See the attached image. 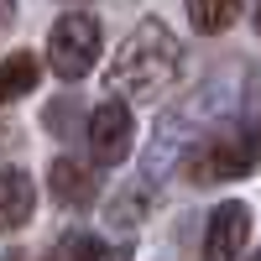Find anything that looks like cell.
Here are the masks:
<instances>
[{
    "mask_svg": "<svg viewBox=\"0 0 261 261\" xmlns=\"http://www.w3.org/2000/svg\"><path fill=\"white\" fill-rule=\"evenodd\" d=\"M261 162V136L251 120H220L209 136L188 151V178L193 183H230L246 178Z\"/></svg>",
    "mask_w": 261,
    "mask_h": 261,
    "instance_id": "2",
    "label": "cell"
},
{
    "mask_svg": "<svg viewBox=\"0 0 261 261\" xmlns=\"http://www.w3.org/2000/svg\"><path fill=\"white\" fill-rule=\"evenodd\" d=\"M251 261H261V251H256V256H251Z\"/></svg>",
    "mask_w": 261,
    "mask_h": 261,
    "instance_id": "14",
    "label": "cell"
},
{
    "mask_svg": "<svg viewBox=\"0 0 261 261\" xmlns=\"http://www.w3.org/2000/svg\"><path fill=\"white\" fill-rule=\"evenodd\" d=\"M47 183H53V199H58V204H73V209H84V204L99 193L94 167H84V162H73V157H58L53 172H47Z\"/></svg>",
    "mask_w": 261,
    "mask_h": 261,
    "instance_id": "8",
    "label": "cell"
},
{
    "mask_svg": "<svg viewBox=\"0 0 261 261\" xmlns=\"http://www.w3.org/2000/svg\"><path fill=\"white\" fill-rule=\"evenodd\" d=\"M37 58L32 53H11V58H0V105H11L21 94H32V84H37Z\"/></svg>",
    "mask_w": 261,
    "mask_h": 261,
    "instance_id": "9",
    "label": "cell"
},
{
    "mask_svg": "<svg viewBox=\"0 0 261 261\" xmlns=\"http://www.w3.org/2000/svg\"><path fill=\"white\" fill-rule=\"evenodd\" d=\"M178 68H183V47L162 21H141L136 32L125 37V47L115 53V68H110V84L125 94V105H157V94H167L178 84Z\"/></svg>",
    "mask_w": 261,
    "mask_h": 261,
    "instance_id": "1",
    "label": "cell"
},
{
    "mask_svg": "<svg viewBox=\"0 0 261 261\" xmlns=\"http://www.w3.org/2000/svg\"><path fill=\"white\" fill-rule=\"evenodd\" d=\"M256 27H261V11H256Z\"/></svg>",
    "mask_w": 261,
    "mask_h": 261,
    "instance_id": "13",
    "label": "cell"
},
{
    "mask_svg": "<svg viewBox=\"0 0 261 261\" xmlns=\"http://www.w3.org/2000/svg\"><path fill=\"white\" fill-rule=\"evenodd\" d=\"M37 209V188L21 167H0V230H21Z\"/></svg>",
    "mask_w": 261,
    "mask_h": 261,
    "instance_id": "7",
    "label": "cell"
},
{
    "mask_svg": "<svg viewBox=\"0 0 261 261\" xmlns=\"http://www.w3.org/2000/svg\"><path fill=\"white\" fill-rule=\"evenodd\" d=\"M235 16H241L235 0H193V6H188V21H193L199 32H225Z\"/></svg>",
    "mask_w": 261,
    "mask_h": 261,
    "instance_id": "12",
    "label": "cell"
},
{
    "mask_svg": "<svg viewBox=\"0 0 261 261\" xmlns=\"http://www.w3.org/2000/svg\"><path fill=\"white\" fill-rule=\"evenodd\" d=\"M47 63L63 84H79L99 63V21L89 11H63L47 37Z\"/></svg>",
    "mask_w": 261,
    "mask_h": 261,
    "instance_id": "3",
    "label": "cell"
},
{
    "mask_svg": "<svg viewBox=\"0 0 261 261\" xmlns=\"http://www.w3.org/2000/svg\"><path fill=\"white\" fill-rule=\"evenodd\" d=\"M209 105H214V94H193V99H183V105H172V110H167V120L157 125L151 151H146V172H151V178H162V172L178 162V151H183L188 136H193V120H204Z\"/></svg>",
    "mask_w": 261,
    "mask_h": 261,
    "instance_id": "4",
    "label": "cell"
},
{
    "mask_svg": "<svg viewBox=\"0 0 261 261\" xmlns=\"http://www.w3.org/2000/svg\"><path fill=\"white\" fill-rule=\"evenodd\" d=\"M58 256L63 261H130L125 246H105V241H94V235H63Z\"/></svg>",
    "mask_w": 261,
    "mask_h": 261,
    "instance_id": "11",
    "label": "cell"
},
{
    "mask_svg": "<svg viewBox=\"0 0 261 261\" xmlns=\"http://www.w3.org/2000/svg\"><path fill=\"white\" fill-rule=\"evenodd\" d=\"M251 241V209L246 204H214L204 225V256L209 261H235Z\"/></svg>",
    "mask_w": 261,
    "mask_h": 261,
    "instance_id": "6",
    "label": "cell"
},
{
    "mask_svg": "<svg viewBox=\"0 0 261 261\" xmlns=\"http://www.w3.org/2000/svg\"><path fill=\"white\" fill-rule=\"evenodd\" d=\"M130 141H136L130 105H125V99H105V105H94V115H89V146H94V157L115 167V162H125Z\"/></svg>",
    "mask_w": 261,
    "mask_h": 261,
    "instance_id": "5",
    "label": "cell"
},
{
    "mask_svg": "<svg viewBox=\"0 0 261 261\" xmlns=\"http://www.w3.org/2000/svg\"><path fill=\"white\" fill-rule=\"evenodd\" d=\"M146 204H151L146 183H130V188H120V193H115V204L105 209V220H110L115 230H136V225L146 220Z\"/></svg>",
    "mask_w": 261,
    "mask_h": 261,
    "instance_id": "10",
    "label": "cell"
}]
</instances>
